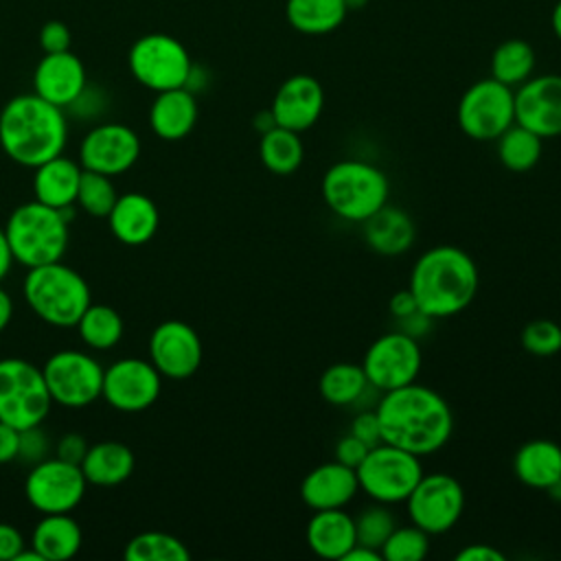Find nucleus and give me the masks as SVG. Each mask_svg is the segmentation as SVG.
I'll use <instances>...</instances> for the list:
<instances>
[{"label":"nucleus","mask_w":561,"mask_h":561,"mask_svg":"<svg viewBox=\"0 0 561 561\" xmlns=\"http://www.w3.org/2000/svg\"><path fill=\"white\" fill-rule=\"evenodd\" d=\"M375 414L381 440L419 458L438 451L454 432L449 403L436 390L416 381L383 392Z\"/></svg>","instance_id":"1"},{"label":"nucleus","mask_w":561,"mask_h":561,"mask_svg":"<svg viewBox=\"0 0 561 561\" xmlns=\"http://www.w3.org/2000/svg\"><path fill=\"white\" fill-rule=\"evenodd\" d=\"M68 118L64 107L39 94H18L0 110V151L15 164L35 169L64 153Z\"/></svg>","instance_id":"2"},{"label":"nucleus","mask_w":561,"mask_h":561,"mask_svg":"<svg viewBox=\"0 0 561 561\" xmlns=\"http://www.w3.org/2000/svg\"><path fill=\"white\" fill-rule=\"evenodd\" d=\"M478 265L458 245L440 243L425 250L410 270L408 289L430 320L460 313L478 294Z\"/></svg>","instance_id":"3"},{"label":"nucleus","mask_w":561,"mask_h":561,"mask_svg":"<svg viewBox=\"0 0 561 561\" xmlns=\"http://www.w3.org/2000/svg\"><path fill=\"white\" fill-rule=\"evenodd\" d=\"M2 228L13 261L26 270L61 261L70 243V213L37 199L15 206Z\"/></svg>","instance_id":"4"},{"label":"nucleus","mask_w":561,"mask_h":561,"mask_svg":"<svg viewBox=\"0 0 561 561\" xmlns=\"http://www.w3.org/2000/svg\"><path fill=\"white\" fill-rule=\"evenodd\" d=\"M22 296L42 322L57 329L75 327L92 302L88 280L61 261L28 267Z\"/></svg>","instance_id":"5"},{"label":"nucleus","mask_w":561,"mask_h":561,"mask_svg":"<svg viewBox=\"0 0 561 561\" xmlns=\"http://www.w3.org/2000/svg\"><path fill=\"white\" fill-rule=\"evenodd\" d=\"M320 191L324 204L335 217L362 224L388 204L390 182L379 167L357 158H346L327 169Z\"/></svg>","instance_id":"6"},{"label":"nucleus","mask_w":561,"mask_h":561,"mask_svg":"<svg viewBox=\"0 0 561 561\" xmlns=\"http://www.w3.org/2000/svg\"><path fill=\"white\" fill-rule=\"evenodd\" d=\"M359 491L373 502L399 504L405 502L423 476V465L416 454H410L390 443L373 445L364 460L355 467Z\"/></svg>","instance_id":"7"},{"label":"nucleus","mask_w":561,"mask_h":561,"mask_svg":"<svg viewBox=\"0 0 561 561\" xmlns=\"http://www.w3.org/2000/svg\"><path fill=\"white\" fill-rule=\"evenodd\" d=\"M53 408L42 368L22 357L0 359V421L26 430L42 425Z\"/></svg>","instance_id":"8"},{"label":"nucleus","mask_w":561,"mask_h":561,"mask_svg":"<svg viewBox=\"0 0 561 561\" xmlns=\"http://www.w3.org/2000/svg\"><path fill=\"white\" fill-rule=\"evenodd\" d=\"M131 77L151 92L186 88L193 61L180 39L167 33H147L138 37L127 55Z\"/></svg>","instance_id":"9"},{"label":"nucleus","mask_w":561,"mask_h":561,"mask_svg":"<svg viewBox=\"0 0 561 561\" xmlns=\"http://www.w3.org/2000/svg\"><path fill=\"white\" fill-rule=\"evenodd\" d=\"M103 366L96 357L77 348L55 351L42 366L53 403L81 410L101 399Z\"/></svg>","instance_id":"10"},{"label":"nucleus","mask_w":561,"mask_h":561,"mask_svg":"<svg viewBox=\"0 0 561 561\" xmlns=\"http://www.w3.org/2000/svg\"><path fill=\"white\" fill-rule=\"evenodd\" d=\"M456 123L471 140H495L515 123V92L493 77L471 83L456 107Z\"/></svg>","instance_id":"11"},{"label":"nucleus","mask_w":561,"mask_h":561,"mask_svg":"<svg viewBox=\"0 0 561 561\" xmlns=\"http://www.w3.org/2000/svg\"><path fill=\"white\" fill-rule=\"evenodd\" d=\"M88 489V480L79 465L48 456L31 465L24 478L26 502L42 515L72 513Z\"/></svg>","instance_id":"12"},{"label":"nucleus","mask_w":561,"mask_h":561,"mask_svg":"<svg viewBox=\"0 0 561 561\" xmlns=\"http://www.w3.org/2000/svg\"><path fill=\"white\" fill-rule=\"evenodd\" d=\"M405 508L410 522L430 537L443 535L460 519L465 511V491L449 473H423L408 495Z\"/></svg>","instance_id":"13"},{"label":"nucleus","mask_w":561,"mask_h":561,"mask_svg":"<svg viewBox=\"0 0 561 561\" xmlns=\"http://www.w3.org/2000/svg\"><path fill=\"white\" fill-rule=\"evenodd\" d=\"M423 355L419 340L405 331H390L379 335L364 353L362 368L370 388L388 392L416 381Z\"/></svg>","instance_id":"14"},{"label":"nucleus","mask_w":561,"mask_h":561,"mask_svg":"<svg viewBox=\"0 0 561 561\" xmlns=\"http://www.w3.org/2000/svg\"><path fill=\"white\" fill-rule=\"evenodd\" d=\"M162 392V375L149 359L123 357L103 370L101 399L118 412H142L151 408Z\"/></svg>","instance_id":"15"},{"label":"nucleus","mask_w":561,"mask_h":561,"mask_svg":"<svg viewBox=\"0 0 561 561\" xmlns=\"http://www.w3.org/2000/svg\"><path fill=\"white\" fill-rule=\"evenodd\" d=\"M140 149V138L129 125L101 123L81 138L77 160L88 171L114 178L138 162Z\"/></svg>","instance_id":"16"},{"label":"nucleus","mask_w":561,"mask_h":561,"mask_svg":"<svg viewBox=\"0 0 561 561\" xmlns=\"http://www.w3.org/2000/svg\"><path fill=\"white\" fill-rule=\"evenodd\" d=\"M149 362L167 379H188L202 364V340L197 331L182 320L160 322L147 342Z\"/></svg>","instance_id":"17"},{"label":"nucleus","mask_w":561,"mask_h":561,"mask_svg":"<svg viewBox=\"0 0 561 561\" xmlns=\"http://www.w3.org/2000/svg\"><path fill=\"white\" fill-rule=\"evenodd\" d=\"M513 92L515 123L539 138L561 136V75L530 77Z\"/></svg>","instance_id":"18"},{"label":"nucleus","mask_w":561,"mask_h":561,"mask_svg":"<svg viewBox=\"0 0 561 561\" xmlns=\"http://www.w3.org/2000/svg\"><path fill=\"white\" fill-rule=\"evenodd\" d=\"M324 110V90L311 75H294L285 79L270 105L276 125L291 131L311 129Z\"/></svg>","instance_id":"19"},{"label":"nucleus","mask_w":561,"mask_h":561,"mask_svg":"<svg viewBox=\"0 0 561 561\" xmlns=\"http://www.w3.org/2000/svg\"><path fill=\"white\" fill-rule=\"evenodd\" d=\"M85 88V66L72 50L44 53L33 70V92L64 110L70 107Z\"/></svg>","instance_id":"20"},{"label":"nucleus","mask_w":561,"mask_h":561,"mask_svg":"<svg viewBox=\"0 0 561 561\" xmlns=\"http://www.w3.org/2000/svg\"><path fill=\"white\" fill-rule=\"evenodd\" d=\"M359 491L357 473L340 460L313 467L300 482V500L311 511L344 508Z\"/></svg>","instance_id":"21"},{"label":"nucleus","mask_w":561,"mask_h":561,"mask_svg":"<svg viewBox=\"0 0 561 561\" xmlns=\"http://www.w3.org/2000/svg\"><path fill=\"white\" fill-rule=\"evenodd\" d=\"M105 219L112 234L125 245H145L156 237L160 226V213L156 202L138 191L118 195Z\"/></svg>","instance_id":"22"},{"label":"nucleus","mask_w":561,"mask_h":561,"mask_svg":"<svg viewBox=\"0 0 561 561\" xmlns=\"http://www.w3.org/2000/svg\"><path fill=\"white\" fill-rule=\"evenodd\" d=\"M197 123V99L188 88H173L156 92L149 107V127L151 131L167 140L175 142L186 138Z\"/></svg>","instance_id":"23"},{"label":"nucleus","mask_w":561,"mask_h":561,"mask_svg":"<svg viewBox=\"0 0 561 561\" xmlns=\"http://www.w3.org/2000/svg\"><path fill=\"white\" fill-rule=\"evenodd\" d=\"M81 173L83 167L79 160H72L66 153L37 164L33 169V199L53 208L70 210L77 202Z\"/></svg>","instance_id":"24"},{"label":"nucleus","mask_w":561,"mask_h":561,"mask_svg":"<svg viewBox=\"0 0 561 561\" xmlns=\"http://www.w3.org/2000/svg\"><path fill=\"white\" fill-rule=\"evenodd\" d=\"M366 245L381 256H399L408 252L416 239L412 217L399 208L383 204L377 213L362 221Z\"/></svg>","instance_id":"25"},{"label":"nucleus","mask_w":561,"mask_h":561,"mask_svg":"<svg viewBox=\"0 0 561 561\" xmlns=\"http://www.w3.org/2000/svg\"><path fill=\"white\" fill-rule=\"evenodd\" d=\"M307 546L320 559L342 561L355 543V522L342 508L313 511L305 528Z\"/></svg>","instance_id":"26"},{"label":"nucleus","mask_w":561,"mask_h":561,"mask_svg":"<svg viewBox=\"0 0 561 561\" xmlns=\"http://www.w3.org/2000/svg\"><path fill=\"white\" fill-rule=\"evenodd\" d=\"M513 473L522 484L546 491L561 480V443L550 438L526 440L513 456Z\"/></svg>","instance_id":"27"},{"label":"nucleus","mask_w":561,"mask_h":561,"mask_svg":"<svg viewBox=\"0 0 561 561\" xmlns=\"http://www.w3.org/2000/svg\"><path fill=\"white\" fill-rule=\"evenodd\" d=\"M83 543L79 522L70 513H46L31 533V548L42 561L72 559Z\"/></svg>","instance_id":"28"},{"label":"nucleus","mask_w":561,"mask_h":561,"mask_svg":"<svg viewBox=\"0 0 561 561\" xmlns=\"http://www.w3.org/2000/svg\"><path fill=\"white\" fill-rule=\"evenodd\" d=\"M79 467H81L88 484L116 486L134 473L136 458H134V451L125 443L99 440L88 447Z\"/></svg>","instance_id":"29"},{"label":"nucleus","mask_w":561,"mask_h":561,"mask_svg":"<svg viewBox=\"0 0 561 561\" xmlns=\"http://www.w3.org/2000/svg\"><path fill=\"white\" fill-rule=\"evenodd\" d=\"M348 13L346 0H287V22L305 35H324L342 26Z\"/></svg>","instance_id":"30"},{"label":"nucleus","mask_w":561,"mask_h":561,"mask_svg":"<svg viewBox=\"0 0 561 561\" xmlns=\"http://www.w3.org/2000/svg\"><path fill=\"white\" fill-rule=\"evenodd\" d=\"M259 156L263 167L274 175H291L305 158L300 134L285 129L280 125H274L272 129L261 134Z\"/></svg>","instance_id":"31"},{"label":"nucleus","mask_w":561,"mask_h":561,"mask_svg":"<svg viewBox=\"0 0 561 561\" xmlns=\"http://www.w3.org/2000/svg\"><path fill=\"white\" fill-rule=\"evenodd\" d=\"M79 340L92 351L114 348L125 333V322L121 313L110 305H92L81 313L75 324Z\"/></svg>","instance_id":"32"},{"label":"nucleus","mask_w":561,"mask_h":561,"mask_svg":"<svg viewBox=\"0 0 561 561\" xmlns=\"http://www.w3.org/2000/svg\"><path fill=\"white\" fill-rule=\"evenodd\" d=\"M366 388H370L366 373L362 364H353V362L331 364L329 368L322 370L318 379L320 397L335 408L355 403L366 392Z\"/></svg>","instance_id":"33"},{"label":"nucleus","mask_w":561,"mask_h":561,"mask_svg":"<svg viewBox=\"0 0 561 561\" xmlns=\"http://www.w3.org/2000/svg\"><path fill=\"white\" fill-rule=\"evenodd\" d=\"M495 149L504 169L524 173L539 162L543 151V138H539L535 131L526 129L524 125L513 123L508 129H504L495 138Z\"/></svg>","instance_id":"34"},{"label":"nucleus","mask_w":561,"mask_h":561,"mask_svg":"<svg viewBox=\"0 0 561 561\" xmlns=\"http://www.w3.org/2000/svg\"><path fill=\"white\" fill-rule=\"evenodd\" d=\"M537 57L526 39H506L491 55V77L508 88L522 85L533 77Z\"/></svg>","instance_id":"35"},{"label":"nucleus","mask_w":561,"mask_h":561,"mask_svg":"<svg viewBox=\"0 0 561 561\" xmlns=\"http://www.w3.org/2000/svg\"><path fill=\"white\" fill-rule=\"evenodd\" d=\"M123 557L127 561H188L191 552L186 543L175 535L162 530H145L127 541Z\"/></svg>","instance_id":"36"},{"label":"nucleus","mask_w":561,"mask_h":561,"mask_svg":"<svg viewBox=\"0 0 561 561\" xmlns=\"http://www.w3.org/2000/svg\"><path fill=\"white\" fill-rule=\"evenodd\" d=\"M116 199H118V193L110 175L83 169L79 180L77 202H75L83 213H88L90 217H107Z\"/></svg>","instance_id":"37"},{"label":"nucleus","mask_w":561,"mask_h":561,"mask_svg":"<svg viewBox=\"0 0 561 561\" xmlns=\"http://www.w3.org/2000/svg\"><path fill=\"white\" fill-rule=\"evenodd\" d=\"M355 543L381 550L388 535L397 528V517L388 508V504L373 502L362 508L355 517Z\"/></svg>","instance_id":"38"},{"label":"nucleus","mask_w":561,"mask_h":561,"mask_svg":"<svg viewBox=\"0 0 561 561\" xmlns=\"http://www.w3.org/2000/svg\"><path fill=\"white\" fill-rule=\"evenodd\" d=\"M383 561H423L430 552V535L419 526H397L381 546Z\"/></svg>","instance_id":"39"},{"label":"nucleus","mask_w":561,"mask_h":561,"mask_svg":"<svg viewBox=\"0 0 561 561\" xmlns=\"http://www.w3.org/2000/svg\"><path fill=\"white\" fill-rule=\"evenodd\" d=\"M522 346L535 357H550L561 351V324L548 318L530 320L522 329Z\"/></svg>","instance_id":"40"},{"label":"nucleus","mask_w":561,"mask_h":561,"mask_svg":"<svg viewBox=\"0 0 561 561\" xmlns=\"http://www.w3.org/2000/svg\"><path fill=\"white\" fill-rule=\"evenodd\" d=\"M48 454H50V440H48V434L42 430V425L20 430V454H18L20 460L35 465L48 458Z\"/></svg>","instance_id":"41"},{"label":"nucleus","mask_w":561,"mask_h":561,"mask_svg":"<svg viewBox=\"0 0 561 561\" xmlns=\"http://www.w3.org/2000/svg\"><path fill=\"white\" fill-rule=\"evenodd\" d=\"M70 44H72V33L61 20H48L39 28V46L44 53L70 50Z\"/></svg>","instance_id":"42"},{"label":"nucleus","mask_w":561,"mask_h":561,"mask_svg":"<svg viewBox=\"0 0 561 561\" xmlns=\"http://www.w3.org/2000/svg\"><path fill=\"white\" fill-rule=\"evenodd\" d=\"M88 440L83 434L79 432H66L59 436V440L55 443V456L66 460V462H75L79 465L88 451Z\"/></svg>","instance_id":"43"},{"label":"nucleus","mask_w":561,"mask_h":561,"mask_svg":"<svg viewBox=\"0 0 561 561\" xmlns=\"http://www.w3.org/2000/svg\"><path fill=\"white\" fill-rule=\"evenodd\" d=\"M348 432L353 436H357L359 440H364L368 447L381 443V434H379V421H377V414L375 410H368V412H359L353 416L351 421V427Z\"/></svg>","instance_id":"44"},{"label":"nucleus","mask_w":561,"mask_h":561,"mask_svg":"<svg viewBox=\"0 0 561 561\" xmlns=\"http://www.w3.org/2000/svg\"><path fill=\"white\" fill-rule=\"evenodd\" d=\"M370 447L364 443V440H359L357 436H353L351 432L348 434H344L337 443H335V460H340L342 465H348V467H357L362 460H364V456H366V451H368Z\"/></svg>","instance_id":"45"},{"label":"nucleus","mask_w":561,"mask_h":561,"mask_svg":"<svg viewBox=\"0 0 561 561\" xmlns=\"http://www.w3.org/2000/svg\"><path fill=\"white\" fill-rule=\"evenodd\" d=\"M22 548H26L24 535L13 524L0 522V561H15Z\"/></svg>","instance_id":"46"},{"label":"nucleus","mask_w":561,"mask_h":561,"mask_svg":"<svg viewBox=\"0 0 561 561\" xmlns=\"http://www.w3.org/2000/svg\"><path fill=\"white\" fill-rule=\"evenodd\" d=\"M20 454V430L0 421V465L18 460Z\"/></svg>","instance_id":"47"},{"label":"nucleus","mask_w":561,"mask_h":561,"mask_svg":"<svg viewBox=\"0 0 561 561\" xmlns=\"http://www.w3.org/2000/svg\"><path fill=\"white\" fill-rule=\"evenodd\" d=\"M504 552L491 543H469L458 550L456 561H504Z\"/></svg>","instance_id":"48"},{"label":"nucleus","mask_w":561,"mask_h":561,"mask_svg":"<svg viewBox=\"0 0 561 561\" xmlns=\"http://www.w3.org/2000/svg\"><path fill=\"white\" fill-rule=\"evenodd\" d=\"M388 311H390L397 320H403V318L416 313V311H419V305H416L412 291L405 287V289H401V291H397V294L390 296V300H388Z\"/></svg>","instance_id":"49"},{"label":"nucleus","mask_w":561,"mask_h":561,"mask_svg":"<svg viewBox=\"0 0 561 561\" xmlns=\"http://www.w3.org/2000/svg\"><path fill=\"white\" fill-rule=\"evenodd\" d=\"M342 561H381V552L362 543H353L351 550L342 557Z\"/></svg>","instance_id":"50"},{"label":"nucleus","mask_w":561,"mask_h":561,"mask_svg":"<svg viewBox=\"0 0 561 561\" xmlns=\"http://www.w3.org/2000/svg\"><path fill=\"white\" fill-rule=\"evenodd\" d=\"M13 254H11V248L7 243V237H4V228L0 226V283L7 278V274L11 272V265H13Z\"/></svg>","instance_id":"51"},{"label":"nucleus","mask_w":561,"mask_h":561,"mask_svg":"<svg viewBox=\"0 0 561 561\" xmlns=\"http://www.w3.org/2000/svg\"><path fill=\"white\" fill-rule=\"evenodd\" d=\"M11 318H13V298L4 287H0V333L9 327Z\"/></svg>","instance_id":"52"},{"label":"nucleus","mask_w":561,"mask_h":561,"mask_svg":"<svg viewBox=\"0 0 561 561\" xmlns=\"http://www.w3.org/2000/svg\"><path fill=\"white\" fill-rule=\"evenodd\" d=\"M252 125L261 131V134H265L267 129H272L274 125H276V121H274V116H272V112L270 110H265V112H259L256 116H254V121H252Z\"/></svg>","instance_id":"53"},{"label":"nucleus","mask_w":561,"mask_h":561,"mask_svg":"<svg viewBox=\"0 0 561 561\" xmlns=\"http://www.w3.org/2000/svg\"><path fill=\"white\" fill-rule=\"evenodd\" d=\"M550 24H552V31L554 35L561 39V0L554 4L552 9V15H550Z\"/></svg>","instance_id":"54"},{"label":"nucleus","mask_w":561,"mask_h":561,"mask_svg":"<svg viewBox=\"0 0 561 561\" xmlns=\"http://www.w3.org/2000/svg\"><path fill=\"white\" fill-rule=\"evenodd\" d=\"M364 4H366V0H346L348 11H351V9H359V7H364Z\"/></svg>","instance_id":"55"},{"label":"nucleus","mask_w":561,"mask_h":561,"mask_svg":"<svg viewBox=\"0 0 561 561\" xmlns=\"http://www.w3.org/2000/svg\"><path fill=\"white\" fill-rule=\"evenodd\" d=\"M559 324H561V322H559Z\"/></svg>","instance_id":"56"}]
</instances>
